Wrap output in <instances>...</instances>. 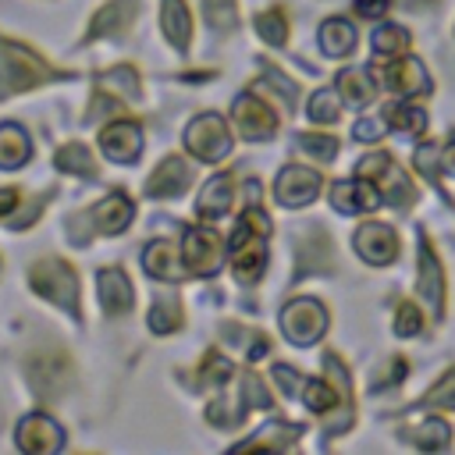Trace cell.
I'll use <instances>...</instances> for the list:
<instances>
[{
    "label": "cell",
    "instance_id": "cell-40",
    "mask_svg": "<svg viewBox=\"0 0 455 455\" xmlns=\"http://www.w3.org/2000/svg\"><path fill=\"white\" fill-rule=\"evenodd\" d=\"M299 146L316 160H334L338 156V142L331 135H299Z\"/></svg>",
    "mask_w": 455,
    "mask_h": 455
},
{
    "label": "cell",
    "instance_id": "cell-20",
    "mask_svg": "<svg viewBox=\"0 0 455 455\" xmlns=\"http://www.w3.org/2000/svg\"><path fill=\"white\" fill-rule=\"evenodd\" d=\"M100 302H103V309L107 313H128L132 309V302H135V295H132V284H128V277L121 274V270H100Z\"/></svg>",
    "mask_w": 455,
    "mask_h": 455
},
{
    "label": "cell",
    "instance_id": "cell-31",
    "mask_svg": "<svg viewBox=\"0 0 455 455\" xmlns=\"http://www.w3.org/2000/svg\"><path fill=\"white\" fill-rule=\"evenodd\" d=\"M348 405V395H341V387L334 391L327 380H306V405L313 409V412H331L334 405ZM352 409V405H348Z\"/></svg>",
    "mask_w": 455,
    "mask_h": 455
},
{
    "label": "cell",
    "instance_id": "cell-26",
    "mask_svg": "<svg viewBox=\"0 0 455 455\" xmlns=\"http://www.w3.org/2000/svg\"><path fill=\"white\" fill-rule=\"evenodd\" d=\"M338 92H341L345 103L366 107V103L373 100V82H370V75H366L363 68H345V71L338 75Z\"/></svg>",
    "mask_w": 455,
    "mask_h": 455
},
{
    "label": "cell",
    "instance_id": "cell-18",
    "mask_svg": "<svg viewBox=\"0 0 455 455\" xmlns=\"http://www.w3.org/2000/svg\"><path fill=\"white\" fill-rule=\"evenodd\" d=\"M188 181H192L188 164H185L181 156H167V160L153 171V178L146 181V196H153V199H171V196H181V192L188 188Z\"/></svg>",
    "mask_w": 455,
    "mask_h": 455
},
{
    "label": "cell",
    "instance_id": "cell-7",
    "mask_svg": "<svg viewBox=\"0 0 455 455\" xmlns=\"http://www.w3.org/2000/svg\"><path fill=\"white\" fill-rule=\"evenodd\" d=\"M181 259H185V270L188 274H199V277H213L224 263V242L217 231L210 228H188L185 231V242H181Z\"/></svg>",
    "mask_w": 455,
    "mask_h": 455
},
{
    "label": "cell",
    "instance_id": "cell-17",
    "mask_svg": "<svg viewBox=\"0 0 455 455\" xmlns=\"http://www.w3.org/2000/svg\"><path fill=\"white\" fill-rule=\"evenodd\" d=\"M135 14H139V0H110V4H103L89 21V39L121 36L124 28H132Z\"/></svg>",
    "mask_w": 455,
    "mask_h": 455
},
{
    "label": "cell",
    "instance_id": "cell-36",
    "mask_svg": "<svg viewBox=\"0 0 455 455\" xmlns=\"http://www.w3.org/2000/svg\"><path fill=\"white\" fill-rule=\"evenodd\" d=\"M299 437V427H288L284 430V423H270V430L267 434H259V437H252V441H245L249 448H284V444H291Z\"/></svg>",
    "mask_w": 455,
    "mask_h": 455
},
{
    "label": "cell",
    "instance_id": "cell-21",
    "mask_svg": "<svg viewBox=\"0 0 455 455\" xmlns=\"http://www.w3.org/2000/svg\"><path fill=\"white\" fill-rule=\"evenodd\" d=\"M181 263H185V259H181ZM181 263H178V249H174L167 238L149 242L146 252H142V267H146L153 277H160V281L181 277Z\"/></svg>",
    "mask_w": 455,
    "mask_h": 455
},
{
    "label": "cell",
    "instance_id": "cell-23",
    "mask_svg": "<svg viewBox=\"0 0 455 455\" xmlns=\"http://www.w3.org/2000/svg\"><path fill=\"white\" fill-rule=\"evenodd\" d=\"M320 50L327 57H348L355 50V28L345 18H327L320 25Z\"/></svg>",
    "mask_w": 455,
    "mask_h": 455
},
{
    "label": "cell",
    "instance_id": "cell-32",
    "mask_svg": "<svg viewBox=\"0 0 455 455\" xmlns=\"http://www.w3.org/2000/svg\"><path fill=\"white\" fill-rule=\"evenodd\" d=\"M409 32L402 28V25H380L377 32H373V50L377 53H384V57H395V53H405L409 50Z\"/></svg>",
    "mask_w": 455,
    "mask_h": 455
},
{
    "label": "cell",
    "instance_id": "cell-4",
    "mask_svg": "<svg viewBox=\"0 0 455 455\" xmlns=\"http://www.w3.org/2000/svg\"><path fill=\"white\" fill-rule=\"evenodd\" d=\"M281 331L291 345H313L323 338L327 331V309L316 302V299H291L284 309H281Z\"/></svg>",
    "mask_w": 455,
    "mask_h": 455
},
{
    "label": "cell",
    "instance_id": "cell-42",
    "mask_svg": "<svg viewBox=\"0 0 455 455\" xmlns=\"http://www.w3.org/2000/svg\"><path fill=\"white\" fill-rule=\"evenodd\" d=\"M203 11H206V21L213 28H231L235 25V4L231 0H206Z\"/></svg>",
    "mask_w": 455,
    "mask_h": 455
},
{
    "label": "cell",
    "instance_id": "cell-45",
    "mask_svg": "<svg viewBox=\"0 0 455 455\" xmlns=\"http://www.w3.org/2000/svg\"><path fill=\"white\" fill-rule=\"evenodd\" d=\"M384 124H387V121H359V124L352 128V135L363 139V142H370V139H377V135L384 132Z\"/></svg>",
    "mask_w": 455,
    "mask_h": 455
},
{
    "label": "cell",
    "instance_id": "cell-15",
    "mask_svg": "<svg viewBox=\"0 0 455 455\" xmlns=\"http://www.w3.org/2000/svg\"><path fill=\"white\" fill-rule=\"evenodd\" d=\"M28 380H32L36 395H43V398H57V395L68 387V380H71V366H68L64 355L46 352V355L32 359V366H28Z\"/></svg>",
    "mask_w": 455,
    "mask_h": 455
},
{
    "label": "cell",
    "instance_id": "cell-19",
    "mask_svg": "<svg viewBox=\"0 0 455 455\" xmlns=\"http://www.w3.org/2000/svg\"><path fill=\"white\" fill-rule=\"evenodd\" d=\"M132 203L121 196V192H114V196H107V199H100L92 210H89V220L103 231V235H117V231H124L128 228V220H132Z\"/></svg>",
    "mask_w": 455,
    "mask_h": 455
},
{
    "label": "cell",
    "instance_id": "cell-22",
    "mask_svg": "<svg viewBox=\"0 0 455 455\" xmlns=\"http://www.w3.org/2000/svg\"><path fill=\"white\" fill-rule=\"evenodd\" d=\"M28 156H32V146H28L25 128L14 124V121L0 124V167H4V171H14V167H21Z\"/></svg>",
    "mask_w": 455,
    "mask_h": 455
},
{
    "label": "cell",
    "instance_id": "cell-29",
    "mask_svg": "<svg viewBox=\"0 0 455 455\" xmlns=\"http://www.w3.org/2000/svg\"><path fill=\"white\" fill-rule=\"evenodd\" d=\"M178 327H181V306H178V299H174V295H160V299L153 302V309H149V331L171 334V331H178Z\"/></svg>",
    "mask_w": 455,
    "mask_h": 455
},
{
    "label": "cell",
    "instance_id": "cell-11",
    "mask_svg": "<svg viewBox=\"0 0 455 455\" xmlns=\"http://www.w3.org/2000/svg\"><path fill=\"white\" fill-rule=\"evenodd\" d=\"M352 245L373 267H384V263H391L398 256V235H395V228L391 224H377V220L359 224V231L352 235Z\"/></svg>",
    "mask_w": 455,
    "mask_h": 455
},
{
    "label": "cell",
    "instance_id": "cell-33",
    "mask_svg": "<svg viewBox=\"0 0 455 455\" xmlns=\"http://www.w3.org/2000/svg\"><path fill=\"white\" fill-rule=\"evenodd\" d=\"M100 85L107 89V92H117V96H135L139 92V71L135 68H114V71H107L103 78H100Z\"/></svg>",
    "mask_w": 455,
    "mask_h": 455
},
{
    "label": "cell",
    "instance_id": "cell-16",
    "mask_svg": "<svg viewBox=\"0 0 455 455\" xmlns=\"http://www.w3.org/2000/svg\"><path fill=\"white\" fill-rule=\"evenodd\" d=\"M60 444H64V430H60L50 416L32 412V416L21 419V427H18V448H21V451H39V455H46V451H57Z\"/></svg>",
    "mask_w": 455,
    "mask_h": 455
},
{
    "label": "cell",
    "instance_id": "cell-44",
    "mask_svg": "<svg viewBox=\"0 0 455 455\" xmlns=\"http://www.w3.org/2000/svg\"><path fill=\"white\" fill-rule=\"evenodd\" d=\"M352 4H355V14L363 18H380L391 7V0H352Z\"/></svg>",
    "mask_w": 455,
    "mask_h": 455
},
{
    "label": "cell",
    "instance_id": "cell-12",
    "mask_svg": "<svg viewBox=\"0 0 455 455\" xmlns=\"http://www.w3.org/2000/svg\"><path fill=\"white\" fill-rule=\"evenodd\" d=\"M316 192H320V174L313 167H295L291 164L274 181V196H277L281 206H306V203L316 199Z\"/></svg>",
    "mask_w": 455,
    "mask_h": 455
},
{
    "label": "cell",
    "instance_id": "cell-24",
    "mask_svg": "<svg viewBox=\"0 0 455 455\" xmlns=\"http://www.w3.org/2000/svg\"><path fill=\"white\" fill-rule=\"evenodd\" d=\"M160 25H164V36H167L178 50H185V46H188V36H192V14H188L185 0H164Z\"/></svg>",
    "mask_w": 455,
    "mask_h": 455
},
{
    "label": "cell",
    "instance_id": "cell-2",
    "mask_svg": "<svg viewBox=\"0 0 455 455\" xmlns=\"http://www.w3.org/2000/svg\"><path fill=\"white\" fill-rule=\"evenodd\" d=\"M53 75H57V68H50L28 46L0 39V85L7 92H21V89H32V85H43Z\"/></svg>",
    "mask_w": 455,
    "mask_h": 455
},
{
    "label": "cell",
    "instance_id": "cell-39",
    "mask_svg": "<svg viewBox=\"0 0 455 455\" xmlns=\"http://www.w3.org/2000/svg\"><path fill=\"white\" fill-rule=\"evenodd\" d=\"M242 398H245V409H267V405H270V395H267L263 380H259L252 370L242 373Z\"/></svg>",
    "mask_w": 455,
    "mask_h": 455
},
{
    "label": "cell",
    "instance_id": "cell-25",
    "mask_svg": "<svg viewBox=\"0 0 455 455\" xmlns=\"http://www.w3.org/2000/svg\"><path fill=\"white\" fill-rule=\"evenodd\" d=\"M231 192H235L231 178H228V174H217V178H210V181L203 185V192H199V199H196V210H199L203 217H220V213H228V206H231Z\"/></svg>",
    "mask_w": 455,
    "mask_h": 455
},
{
    "label": "cell",
    "instance_id": "cell-34",
    "mask_svg": "<svg viewBox=\"0 0 455 455\" xmlns=\"http://www.w3.org/2000/svg\"><path fill=\"white\" fill-rule=\"evenodd\" d=\"M309 117H313L316 124H334V121L341 117L338 96H334L331 89H320V92H313V96H309Z\"/></svg>",
    "mask_w": 455,
    "mask_h": 455
},
{
    "label": "cell",
    "instance_id": "cell-47",
    "mask_svg": "<svg viewBox=\"0 0 455 455\" xmlns=\"http://www.w3.org/2000/svg\"><path fill=\"white\" fill-rule=\"evenodd\" d=\"M441 164H444L448 174H455V142H448V146L441 149Z\"/></svg>",
    "mask_w": 455,
    "mask_h": 455
},
{
    "label": "cell",
    "instance_id": "cell-9",
    "mask_svg": "<svg viewBox=\"0 0 455 455\" xmlns=\"http://www.w3.org/2000/svg\"><path fill=\"white\" fill-rule=\"evenodd\" d=\"M231 114H235L238 132H242L249 142H263V139H270V135L277 132V117H274V110H270L256 92L238 96L235 107H231Z\"/></svg>",
    "mask_w": 455,
    "mask_h": 455
},
{
    "label": "cell",
    "instance_id": "cell-6",
    "mask_svg": "<svg viewBox=\"0 0 455 455\" xmlns=\"http://www.w3.org/2000/svg\"><path fill=\"white\" fill-rule=\"evenodd\" d=\"M359 174L370 178V181L380 188V196H384L387 203H395V206H405L409 199H416V188H412L409 174H405L387 153H370V156H363V160H359Z\"/></svg>",
    "mask_w": 455,
    "mask_h": 455
},
{
    "label": "cell",
    "instance_id": "cell-38",
    "mask_svg": "<svg viewBox=\"0 0 455 455\" xmlns=\"http://www.w3.org/2000/svg\"><path fill=\"white\" fill-rule=\"evenodd\" d=\"M231 377V363L220 352H210L199 366V384H224Z\"/></svg>",
    "mask_w": 455,
    "mask_h": 455
},
{
    "label": "cell",
    "instance_id": "cell-28",
    "mask_svg": "<svg viewBox=\"0 0 455 455\" xmlns=\"http://www.w3.org/2000/svg\"><path fill=\"white\" fill-rule=\"evenodd\" d=\"M409 441L423 451H441L451 444V427L444 419H423L416 430H409Z\"/></svg>",
    "mask_w": 455,
    "mask_h": 455
},
{
    "label": "cell",
    "instance_id": "cell-13",
    "mask_svg": "<svg viewBox=\"0 0 455 455\" xmlns=\"http://www.w3.org/2000/svg\"><path fill=\"white\" fill-rule=\"evenodd\" d=\"M100 149L114 164H132L142 153V128L135 121H114L100 132Z\"/></svg>",
    "mask_w": 455,
    "mask_h": 455
},
{
    "label": "cell",
    "instance_id": "cell-37",
    "mask_svg": "<svg viewBox=\"0 0 455 455\" xmlns=\"http://www.w3.org/2000/svg\"><path fill=\"white\" fill-rule=\"evenodd\" d=\"M423 405H437V409H455V370H448L423 398Z\"/></svg>",
    "mask_w": 455,
    "mask_h": 455
},
{
    "label": "cell",
    "instance_id": "cell-35",
    "mask_svg": "<svg viewBox=\"0 0 455 455\" xmlns=\"http://www.w3.org/2000/svg\"><path fill=\"white\" fill-rule=\"evenodd\" d=\"M256 32H259L270 46H281V43L288 39V21H284L281 11H263V14L256 18Z\"/></svg>",
    "mask_w": 455,
    "mask_h": 455
},
{
    "label": "cell",
    "instance_id": "cell-27",
    "mask_svg": "<svg viewBox=\"0 0 455 455\" xmlns=\"http://www.w3.org/2000/svg\"><path fill=\"white\" fill-rule=\"evenodd\" d=\"M384 121H387V128L405 132V135H419L427 128V114L419 107H412V103H391V107H384Z\"/></svg>",
    "mask_w": 455,
    "mask_h": 455
},
{
    "label": "cell",
    "instance_id": "cell-3",
    "mask_svg": "<svg viewBox=\"0 0 455 455\" xmlns=\"http://www.w3.org/2000/svg\"><path fill=\"white\" fill-rule=\"evenodd\" d=\"M28 281L43 299H50L53 306H60L71 316H78V277L64 259H57V256L36 259L32 270H28Z\"/></svg>",
    "mask_w": 455,
    "mask_h": 455
},
{
    "label": "cell",
    "instance_id": "cell-43",
    "mask_svg": "<svg viewBox=\"0 0 455 455\" xmlns=\"http://www.w3.org/2000/svg\"><path fill=\"white\" fill-rule=\"evenodd\" d=\"M274 380L284 387V395H295V391H299V384H302V380L295 377V370H291V366H284V363H277V366H274Z\"/></svg>",
    "mask_w": 455,
    "mask_h": 455
},
{
    "label": "cell",
    "instance_id": "cell-5",
    "mask_svg": "<svg viewBox=\"0 0 455 455\" xmlns=\"http://www.w3.org/2000/svg\"><path fill=\"white\" fill-rule=\"evenodd\" d=\"M185 146H188L192 156H199L206 164H217L231 153V132H228L220 114H199L185 128Z\"/></svg>",
    "mask_w": 455,
    "mask_h": 455
},
{
    "label": "cell",
    "instance_id": "cell-1",
    "mask_svg": "<svg viewBox=\"0 0 455 455\" xmlns=\"http://www.w3.org/2000/svg\"><path fill=\"white\" fill-rule=\"evenodd\" d=\"M267 235H270L267 213L256 210V206H249L238 217V228L231 231V238H228L231 267H235V277L242 284H252L263 274V267H267Z\"/></svg>",
    "mask_w": 455,
    "mask_h": 455
},
{
    "label": "cell",
    "instance_id": "cell-14",
    "mask_svg": "<svg viewBox=\"0 0 455 455\" xmlns=\"http://www.w3.org/2000/svg\"><path fill=\"white\" fill-rule=\"evenodd\" d=\"M331 203L334 210L341 213H370L380 206V188L370 181V178H348V181H338L331 188Z\"/></svg>",
    "mask_w": 455,
    "mask_h": 455
},
{
    "label": "cell",
    "instance_id": "cell-46",
    "mask_svg": "<svg viewBox=\"0 0 455 455\" xmlns=\"http://www.w3.org/2000/svg\"><path fill=\"white\" fill-rule=\"evenodd\" d=\"M14 203H18V192H14V188H4V192H0V217H4V213H11V210H14Z\"/></svg>",
    "mask_w": 455,
    "mask_h": 455
},
{
    "label": "cell",
    "instance_id": "cell-10",
    "mask_svg": "<svg viewBox=\"0 0 455 455\" xmlns=\"http://www.w3.org/2000/svg\"><path fill=\"white\" fill-rule=\"evenodd\" d=\"M377 78H380L384 89L402 92V96H423V92H430L427 68H423L416 57H398V60H391V64H380V68H377Z\"/></svg>",
    "mask_w": 455,
    "mask_h": 455
},
{
    "label": "cell",
    "instance_id": "cell-41",
    "mask_svg": "<svg viewBox=\"0 0 455 455\" xmlns=\"http://www.w3.org/2000/svg\"><path fill=\"white\" fill-rule=\"evenodd\" d=\"M395 331H398L402 338H412V334H419V331H423V316H419V309H416L412 302H402V306H398Z\"/></svg>",
    "mask_w": 455,
    "mask_h": 455
},
{
    "label": "cell",
    "instance_id": "cell-30",
    "mask_svg": "<svg viewBox=\"0 0 455 455\" xmlns=\"http://www.w3.org/2000/svg\"><path fill=\"white\" fill-rule=\"evenodd\" d=\"M57 167L60 171H68V174H85V178H92L96 174V164H92V153L82 146V142H68L64 149H57Z\"/></svg>",
    "mask_w": 455,
    "mask_h": 455
},
{
    "label": "cell",
    "instance_id": "cell-8",
    "mask_svg": "<svg viewBox=\"0 0 455 455\" xmlns=\"http://www.w3.org/2000/svg\"><path fill=\"white\" fill-rule=\"evenodd\" d=\"M416 291H419V299L427 302V309H430L434 316L444 313V267H441V259H437V252H434V245H430L427 235H419V274H416Z\"/></svg>",
    "mask_w": 455,
    "mask_h": 455
}]
</instances>
